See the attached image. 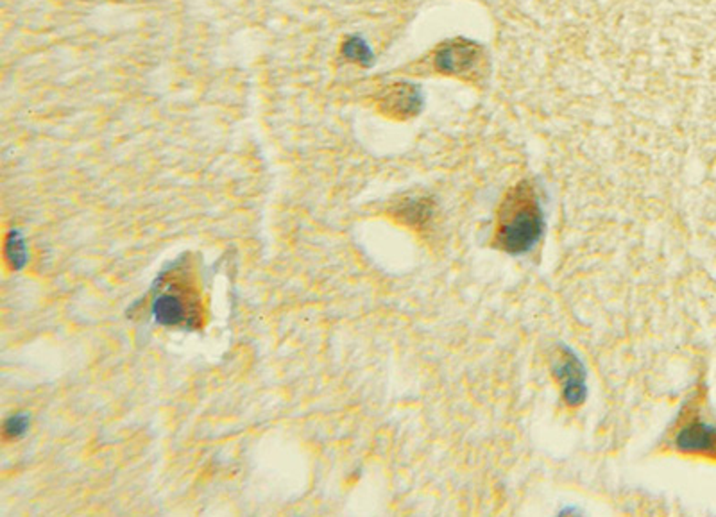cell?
<instances>
[{"label": "cell", "instance_id": "3", "mask_svg": "<svg viewBox=\"0 0 716 517\" xmlns=\"http://www.w3.org/2000/svg\"><path fill=\"white\" fill-rule=\"evenodd\" d=\"M677 444L688 453L716 455V427L695 421L682 428L677 437Z\"/></svg>", "mask_w": 716, "mask_h": 517}, {"label": "cell", "instance_id": "7", "mask_svg": "<svg viewBox=\"0 0 716 517\" xmlns=\"http://www.w3.org/2000/svg\"><path fill=\"white\" fill-rule=\"evenodd\" d=\"M342 52H344V56H346L350 61L358 63V65L367 67V65L373 63V50H371V47L365 44L360 37H352V38H348V40L344 42V45H342Z\"/></svg>", "mask_w": 716, "mask_h": 517}, {"label": "cell", "instance_id": "8", "mask_svg": "<svg viewBox=\"0 0 716 517\" xmlns=\"http://www.w3.org/2000/svg\"><path fill=\"white\" fill-rule=\"evenodd\" d=\"M31 419L27 414H13L5 423H4V438L5 440H15L24 437L27 430H29Z\"/></svg>", "mask_w": 716, "mask_h": 517}, {"label": "cell", "instance_id": "6", "mask_svg": "<svg viewBox=\"0 0 716 517\" xmlns=\"http://www.w3.org/2000/svg\"><path fill=\"white\" fill-rule=\"evenodd\" d=\"M4 257L5 261L9 263L11 269L20 270L26 267L27 263V246L24 240V235L16 229L9 231L4 242Z\"/></svg>", "mask_w": 716, "mask_h": 517}, {"label": "cell", "instance_id": "4", "mask_svg": "<svg viewBox=\"0 0 716 517\" xmlns=\"http://www.w3.org/2000/svg\"><path fill=\"white\" fill-rule=\"evenodd\" d=\"M479 59V48L471 44H449L437 52V69L447 74H462L473 69Z\"/></svg>", "mask_w": 716, "mask_h": 517}, {"label": "cell", "instance_id": "2", "mask_svg": "<svg viewBox=\"0 0 716 517\" xmlns=\"http://www.w3.org/2000/svg\"><path fill=\"white\" fill-rule=\"evenodd\" d=\"M153 317L162 326H183L192 324V319L197 315L195 300L186 290L173 289L162 292L151 306Z\"/></svg>", "mask_w": 716, "mask_h": 517}, {"label": "cell", "instance_id": "5", "mask_svg": "<svg viewBox=\"0 0 716 517\" xmlns=\"http://www.w3.org/2000/svg\"><path fill=\"white\" fill-rule=\"evenodd\" d=\"M561 384L564 388V397L570 405H579L585 396V375L582 369L581 362L575 354L568 353L561 360V367L557 371Z\"/></svg>", "mask_w": 716, "mask_h": 517}, {"label": "cell", "instance_id": "1", "mask_svg": "<svg viewBox=\"0 0 716 517\" xmlns=\"http://www.w3.org/2000/svg\"><path fill=\"white\" fill-rule=\"evenodd\" d=\"M544 216L531 186H518L505 201L498 242L512 255L529 253L542 235Z\"/></svg>", "mask_w": 716, "mask_h": 517}]
</instances>
